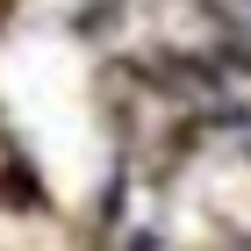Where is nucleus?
I'll use <instances>...</instances> for the list:
<instances>
[{
    "label": "nucleus",
    "mask_w": 251,
    "mask_h": 251,
    "mask_svg": "<svg viewBox=\"0 0 251 251\" xmlns=\"http://www.w3.org/2000/svg\"><path fill=\"white\" fill-rule=\"evenodd\" d=\"M244 7H251V0H244Z\"/></svg>",
    "instance_id": "f257e3e1"
}]
</instances>
